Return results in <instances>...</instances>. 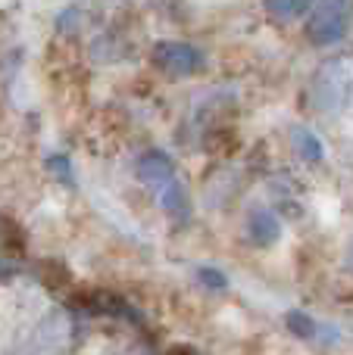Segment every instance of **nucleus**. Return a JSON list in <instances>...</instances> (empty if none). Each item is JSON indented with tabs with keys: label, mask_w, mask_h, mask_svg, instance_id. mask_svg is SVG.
I'll return each mask as SVG.
<instances>
[{
	"label": "nucleus",
	"mask_w": 353,
	"mask_h": 355,
	"mask_svg": "<svg viewBox=\"0 0 353 355\" xmlns=\"http://www.w3.org/2000/svg\"><path fill=\"white\" fill-rule=\"evenodd\" d=\"M350 94H353V62L344 60V56L329 60L316 75H313L310 103L316 112L338 116V112L347 106Z\"/></svg>",
	"instance_id": "f257e3e1"
},
{
	"label": "nucleus",
	"mask_w": 353,
	"mask_h": 355,
	"mask_svg": "<svg viewBox=\"0 0 353 355\" xmlns=\"http://www.w3.org/2000/svg\"><path fill=\"white\" fill-rule=\"evenodd\" d=\"M353 22V0H313L306 12V37L316 47L341 44Z\"/></svg>",
	"instance_id": "f03ea898"
},
{
	"label": "nucleus",
	"mask_w": 353,
	"mask_h": 355,
	"mask_svg": "<svg viewBox=\"0 0 353 355\" xmlns=\"http://www.w3.org/2000/svg\"><path fill=\"white\" fill-rule=\"evenodd\" d=\"M156 60H160L163 69H169V72H179V75L197 72V69L204 66V56H200V50H194L191 44H179V41L160 44V47H156Z\"/></svg>",
	"instance_id": "7ed1b4c3"
},
{
	"label": "nucleus",
	"mask_w": 353,
	"mask_h": 355,
	"mask_svg": "<svg viewBox=\"0 0 353 355\" xmlns=\"http://www.w3.org/2000/svg\"><path fill=\"white\" fill-rule=\"evenodd\" d=\"M247 234H250V240H254L256 246L275 243V240L281 237V218L272 212V209H266V206L250 209V215H247Z\"/></svg>",
	"instance_id": "20e7f679"
},
{
	"label": "nucleus",
	"mask_w": 353,
	"mask_h": 355,
	"mask_svg": "<svg viewBox=\"0 0 353 355\" xmlns=\"http://www.w3.org/2000/svg\"><path fill=\"white\" fill-rule=\"evenodd\" d=\"M291 141H294V150H297L306 162H322L325 159L322 141H319V135H316V131H310L306 125H294V128H291Z\"/></svg>",
	"instance_id": "39448f33"
},
{
	"label": "nucleus",
	"mask_w": 353,
	"mask_h": 355,
	"mask_svg": "<svg viewBox=\"0 0 353 355\" xmlns=\"http://www.w3.org/2000/svg\"><path fill=\"white\" fill-rule=\"evenodd\" d=\"M313 10V0H266V12L275 22H297Z\"/></svg>",
	"instance_id": "423d86ee"
},
{
	"label": "nucleus",
	"mask_w": 353,
	"mask_h": 355,
	"mask_svg": "<svg viewBox=\"0 0 353 355\" xmlns=\"http://www.w3.org/2000/svg\"><path fill=\"white\" fill-rule=\"evenodd\" d=\"M288 331L294 334V337H300V340H316V334H319V321L316 318H310L306 312H288Z\"/></svg>",
	"instance_id": "0eeeda50"
},
{
	"label": "nucleus",
	"mask_w": 353,
	"mask_h": 355,
	"mask_svg": "<svg viewBox=\"0 0 353 355\" xmlns=\"http://www.w3.org/2000/svg\"><path fill=\"white\" fill-rule=\"evenodd\" d=\"M344 265H347V268L353 271V240L347 243V250H344Z\"/></svg>",
	"instance_id": "6e6552de"
}]
</instances>
